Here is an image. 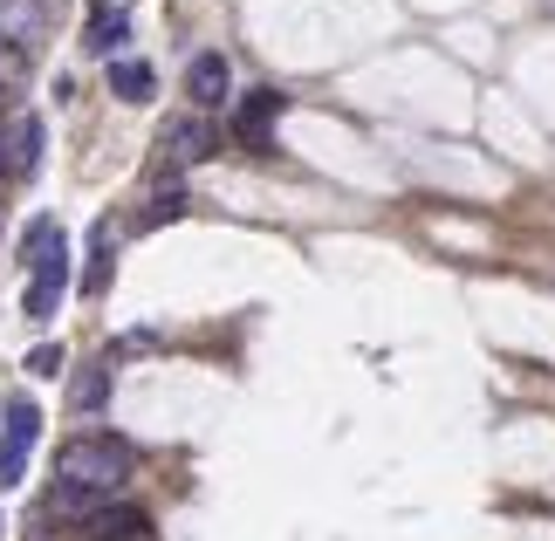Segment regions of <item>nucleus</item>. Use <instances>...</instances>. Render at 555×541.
I'll return each instance as SVG.
<instances>
[{
    "mask_svg": "<svg viewBox=\"0 0 555 541\" xmlns=\"http://www.w3.org/2000/svg\"><path fill=\"white\" fill-rule=\"evenodd\" d=\"M14 124V179H35V165H41V117H8Z\"/></svg>",
    "mask_w": 555,
    "mask_h": 541,
    "instance_id": "obj_13",
    "label": "nucleus"
},
{
    "mask_svg": "<svg viewBox=\"0 0 555 541\" xmlns=\"http://www.w3.org/2000/svg\"><path fill=\"white\" fill-rule=\"evenodd\" d=\"M111 357H96L90 363V371H82L76 384H69V411H76V418H90V411H103V404H111Z\"/></svg>",
    "mask_w": 555,
    "mask_h": 541,
    "instance_id": "obj_9",
    "label": "nucleus"
},
{
    "mask_svg": "<svg viewBox=\"0 0 555 541\" xmlns=\"http://www.w3.org/2000/svg\"><path fill=\"white\" fill-rule=\"evenodd\" d=\"M41 41H49V0H0V55H21L35 69Z\"/></svg>",
    "mask_w": 555,
    "mask_h": 541,
    "instance_id": "obj_4",
    "label": "nucleus"
},
{
    "mask_svg": "<svg viewBox=\"0 0 555 541\" xmlns=\"http://www.w3.org/2000/svg\"><path fill=\"white\" fill-rule=\"evenodd\" d=\"M0 179H14V124H0Z\"/></svg>",
    "mask_w": 555,
    "mask_h": 541,
    "instance_id": "obj_16",
    "label": "nucleus"
},
{
    "mask_svg": "<svg viewBox=\"0 0 555 541\" xmlns=\"http://www.w3.org/2000/svg\"><path fill=\"white\" fill-rule=\"evenodd\" d=\"M111 90H117L124 103H152V90H158L152 62H131V55H117V62H111Z\"/></svg>",
    "mask_w": 555,
    "mask_h": 541,
    "instance_id": "obj_12",
    "label": "nucleus"
},
{
    "mask_svg": "<svg viewBox=\"0 0 555 541\" xmlns=\"http://www.w3.org/2000/svg\"><path fill=\"white\" fill-rule=\"evenodd\" d=\"M35 439H41V411H35V398H14L8 404V431H0V487H14L21 473H28Z\"/></svg>",
    "mask_w": 555,
    "mask_h": 541,
    "instance_id": "obj_5",
    "label": "nucleus"
},
{
    "mask_svg": "<svg viewBox=\"0 0 555 541\" xmlns=\"http://www.w3.org/2000/svg\"><path fill=\"white\" fill-rule=\"evenodd\" d=\"M62 295H69V241H55V247L28 268V288H21V315H28V322H55Z\"/></svg>",
    "mask_w": 555,
    "mask_h": 541,
    "instance_id": "obj_3",
    "label": "nucleus"
},
{
    "mask_svg": "<svg viewBox=\"0 0 555 541\" xmlns=\"http://www.w3.org/2000/svg\"><path fill=\"white\" fill-rule=\"evenodd\" d=\"M131 466H138L131 439H117V431H82V439H69L55 452L49 514H62V521H96V514L131 487Z\"/></svg>",
    "mask_w": 555,
    "mask_h": 541,
    "instance_id": "obj_1",
    "label": "nucleus"
},
{
    "mask_svg": "<svg viewBox=\"0 0 555 541\" xmlns=\"http://www.w3.org/2000/svg\"><path fill=\"white\" fill-rule=\"evenodd\" d=\"M0 111H14V82H0Z\"/></svg>",
    "mask_w": 555,
    "mask_h": 541,
    "instance_id": "obj_17",
    "label": "nucleus"
},
{
    "mask_svg": "<svg viewBox=\"0 0 555 541\" xmlns=\"http://www.w3.org/2000/svg\"><path fill=\"white\" fill-rule=\"evenodd\" d=\"M179 212H185V185L172 179V185H165V192H158V199H152V206H144V212H138V227H165V220H179Z\"/></svg>",
    "mask_w": 555,
    "mask_h": 541,
    "instance_id": "obj_14",
    "label": "nucleus"
},
{
    "mask_svg": "<svg viewBox=\"0 0 555 541\" xmlns=\"http://www.w3.org/2000/svg\"><path fill=\"white\" fill-rule=\"evenodd\" d=\"M185 96H192V111H199V117H212V111L233 96V69H227L220 49H206V55L185 62Z\"/></svg>",
    "mask_w": 555,
    "mask_h": 541,
    "instance_id": "obj_7",
    "label": "nucleus"
},
{
    "mask_svg": "<svg viewBox=\"0 0 555 541\" xmlns=\"http://www.w3.org/2000/svg\"><path fill=\"white\" fill-rule=\"evenodd\" d=\"M282 111H288L282 90H268V82H261V90H247L241 111H233V138H241L247 151H268L274 144V117H282Z\"/></svg>",
    "mask_w": 555,
    "mask_h": 541,
    "instance_id": "obj_6",
    "label": "nucleus"
},
{
    "mask_svg": "<svg viewBox=\"0 0 555 541\" xmlns=\"http://www.w3.org/2000/svg\"><path fill=\"white\" fill-rule=\"evenodd\" d=\"M0 534H8V521H0Z\"/></svg>",
    "mask_w": 555,
    "mask_h": 541,
    "instance_id": "obj_18",
    "label": "nucleus"
},
{
    "mask_svg": "<svg viewBox=\"0 0 555 541\" xmlns=\"http://www.w3.org/2000/svg\"><path fill=\"white\" fill-rule=\"evenodd\" d=\"M28 377H62V343H41L28 357Z\"/></svg>",
    "mask_w": 555,
    "mask_h": 541,
    "instance_id": "obj_15",
    "label": "nucleus"
},
{
    "mask_svg": "<svg viewBox=\"0 0 555 541\" xmlns=\"http://www.w3.org/2000/svg\"><path fill=\"white\" fill-rule=\"evenodd\" d=\"M111 254H117V233H111V220H96V227H90V268H82V295H103V288H111Z\"/></svg>",
    "mask_w": 555,
    "mask_h": 541,
    "instance_id": "obj_11",
    "label": "nucleus"
},
{
    "mask_svg": "<svg viewBox=\"0 0 555 541\" xmlns=\"http://www.w3.org/2000/svg\"><path fill=\"white\" fill-rule=\"evenodd\" d=\"M212 151H220V131H212V117H199V111H185V117H172L158 131V179L172 185L185 165H206Z\"/></svg>",
    "mask_w": 555,
    "mask_h": 541,
    "instance_id": "obj_2",
    "label": "nucleus"
},
{
    "mask_svg": "<svg viewBox=\"0 0 555 541\" xmlns=\"http://www.w3.org/2000/svg\"><path fill=\"white\" fill-rule=\"evenodd\" d=\"M90 541H152V521H144L138 507H103L96 521H90Z\"/></svg>",
    "mask_w": 555,
    "mask_h": 541,
    "instance_id": "obj_10",
    "label": "nucleus"
},
{
    "mask_svg": "<svg viewBox=\"0 0 555 541\" xmlns=\"http://www.w3.org/2000/svg\"><path fill=\"white\" fill-rule=\"evenodd\" d=\"M131 41V21H124V8H111V0H90V21H82V49L117 62V49Z\"/></svg>",
    "mask_w": 555,
    "mask_h": 541,
    "instance_id": "obj_8",
    "label": "nucleus"
}]
</instances>
